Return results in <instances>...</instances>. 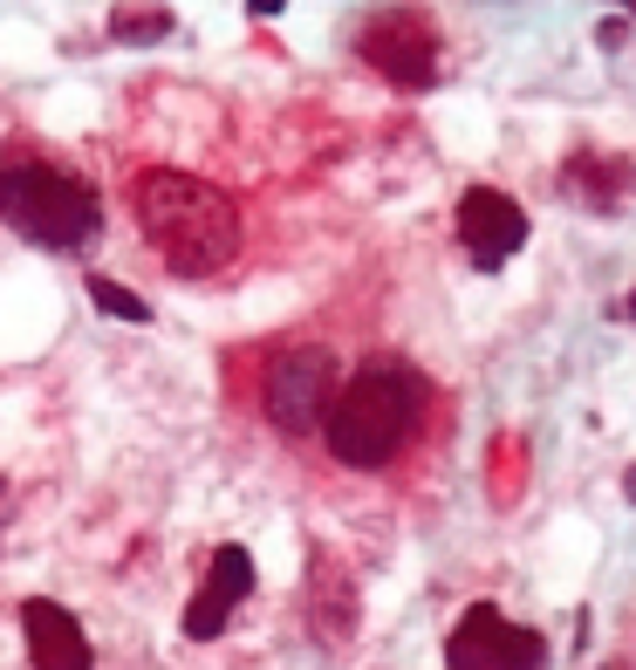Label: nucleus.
<instances>
[{
  "label": "nucleus",
  "mask_w": 636,
  "mask_h": 670,
  "mask_svg": "<svg viewBox=\"0 0 636 670\" xmlns=\"http://www.w3.org/2000/svg\"><path fill=\"white\" fill-rule=\"evenodd\" d=\"M21 629H28V663L34 670H96L83 622H75L62 602H49V596L21 602Z\"/></svg>",
  "instance_id": "nucleus-9"
},
{
  "label": "nucleus",
  "mask_w": 636,
  "mask_h": 670,
  "mask_svg": "<svg viewBox=\"0 0 636 670\" xmlns=\"http://www.w3.org/2000/svg\"><path fill=\"white\" fill-rule=\"evenodd\" d=\"M418 424H424V377L397 357H377L356 377H342L336 404L322 418V445L349 472H377L411 445Z\"/></svg>",
  "instance_id": "nucleus-2"
},
{
  "label": "nucleus",
  "mask_w": 636,
  "mask_h": 670,
  "mask_svg": "<svg viewBox=\"0 0 636 670\" xmlns=\"http://www.w3.org/2000/svg\"><path fill=\"white\" fill-rule=\"evenodd\" d=\"M90 301H96L103 315H116V322H137V329L151 322V301H144V295H131L124 281H110V274H90Z\"/></svg>",
  "instance_id": "nucleus-11"
},
{
  "label": "nucleus",
  "mask_w": 636,
  "mask_h": 670,
  "mask_svg": "<svg viewBox=\"0 0 636 670\" xmlns=\"http://www.w3.org/2000/svg\"><path fill=\"white\" fill-rule=\"evenodd\" d=\"M308 622H315L322 643H349L356 637V588H349V575L329 555H315V568H308Z\"/></svg>",
  "instance_id": "nucleus-10"
},
{
  "label": "nucleus",
  "mask_w": 636,
  "mask_h": 670,
  "mask_svg": "<svg viewBox=\"0 0 636 670\" xmlns=\"http://www.w3.org/2000/svg\"><path fill=\"white\" fill-rule=\"evenodd\" d=\"M459 240L472 247V260H480V267H493V260H506V254H521V240H527V213L513 206L506 192L472 185L465 199H459Z\"/></svg>",
  "instance_id": "nucleus-8"
},
{
  "label": "nucleus",
  "mask_w": 636,
  "mask_h": 670,
  "mask_svg": "<svg viewBox=\"0 0 636 670\" xmlns=\"http://www.w3.org/2000/svg\"><path fill=\"white\" fill-rule=\"evenodd\" d=\"M110 34L116 42H157V34H172V8H116Z\"/></svg>",
  "instance_id": "nucleus-12"
},
{
  "label": "nucleus",
  "mask_w": 636,
  "mask_h": 670,
  "mask_svg": "<svg viewBox=\"0 0 636 670\" xmlns=\"http://www.w3.org/2000/svg\"><path fill=\"white\" fill-rule=\"evenodd\" d=\"M247 596H254V555L226 540L219 555H213V568H206V581H198V596L185 602V637L192 643H213Z\"/></svg>",
  "instance_id": "nucleus-7"
},
{
  "label": "nucleus",
  "mask_w": 636,
  "mask_h": 670,
  "mask_svg": "<svg viewBox=\"0 0 636 670\" xmlns=\"http://www.w3.org/2000/svg\"><path fill=\"white\" fill-rule=\"evenodd\" d=\"M0 226L42 254H83L103 233V192L55 157H8L0 165Z\"/></svg>",
  "instance_id": "nucleus-3"
},
{
  "label": "nucleus",
  "mask_w": 636,
  "mask_h": 670,
  "mask_svg": "<svg viewBox=\"0 0 636 670\" xmlns=\"http://www.w3.org/2000/svg\"><path fill=\"white\" fill-rule=\"evenodd\" d=\"M247 8H254V14H281V0H247Z\"/></svg>",
  "instance_id": "nucleus-14"
},
{
  "label": "nucleus",
  "mask_w": 636,
  "mask_h": 670,
  "mask_svg": "<svg viewBox=\"0 0 636 670\" xmlns=\"http://www.w3.org/2000/svg\"><path fill=\"white\" fill-rule=\"evenodd\" d=\"M356 49H363V62L397 90H431V75H439V28H431V14H418V8L370 14L363 34H356Z\"/></svg>",
  "instance_id": "nucleus-5"
},
{
  "label": "nucleus",
  "mask_w": 636,
  "mask_h": 670,
  "mask_svg": "<svg viewBox=\"0 0 636 670\" xmlns=\"http://www.w3.org/2000/svg\"><path fill=\"white\" fill-rule=\"evenodd\" d=\"M8 514H14V493H8V480H0V540H8Z\"/></svg>",
  "instance_id": "nucleus-13"
},
{
  "label": "nucleus",
  "mask_w": 636,
  "mask_h": 670,
  "mask_svg": "<svg viewBox=\"0 0 636 670\" xmlns=\"http://www.w3.org/2000/svg\"><path fill=\"white\" fill-rule=\"evenodd\" d=\"M336 390H342V377H336L329 349L322 342H295V349H281V357L267 363L260 411H267V424L281 431V439H308V431H322Z\"/></svg>",
  "instance_id": "nucleus-4"
},
{
  "label": "nucleus",
  "mask_w": 636,
  "mask_h": 670,
  "mask_svg": "<svg viewBox=\"0 0 636 670\" xmlns=\"http://www.w3.org/2000/svg\"><path fill=\"white\" fill-rule=\"evenodd\" d=\"M445 663L452 670H547V643L534 629H513L493 602H472L445 637Z\"/></svg>",
  "instance_id": "nucleus-6"
},
{
  "label": "nucleus",
  "mask_w": 636,
  "mask_h": 670,
  "mask_svg": "<svg viewBox=\"0 0 636 670\" xmlns=\"http://www.w3.org/2000/svg\"><path fill=\"white\" fill-rule=\"evenodd\" d=\"M131 219L144 233V247L157 267L178 281H213L219 267L240 254V206L213 178L178 172V165H144L131 178Z\"/></svg>",
  "instance_id": "nucleus-1"
}]
</instances>
